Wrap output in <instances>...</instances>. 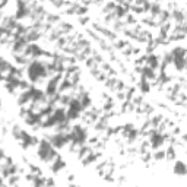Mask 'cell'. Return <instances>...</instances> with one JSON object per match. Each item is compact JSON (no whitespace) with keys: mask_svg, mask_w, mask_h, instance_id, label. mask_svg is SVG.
<instances>
[{"mask_svg":"<svg viewBox=\"0 0 187 187\" xmlns=\"http://www.w3.org/2000/svg\"><path fill=\"white\" fill-rule=\"evenodd\" d=\"M174 171H176L177 174L183 176V174H184V164H183V162H177L176 168H174Z\"/></svg>","mask_w":187,"mask_h":187,"instance_id":"1","label":"cell"},{"mask_svg":"<svg viewBox=\"0 0 187 187\" xmlns=\"http://www.w3.org/2000/svg\"><path fill=\"white\" fill-rule=\"evenodd\" d=\"M155 159H162L165 156V151H156V154H154Z\"/></svg>","mask_w":187,"mask_h":187,"instance_id":"2","label":"cell"}]
</instances>
